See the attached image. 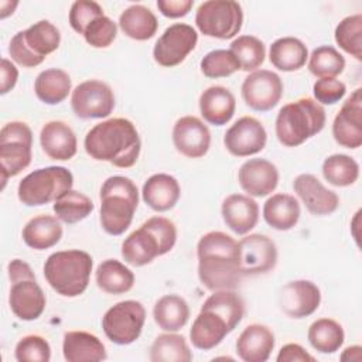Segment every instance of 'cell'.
<instances>
[{"label": "cell", "instance_id": "obj_1", "mask_svg": "<svg viewBox=\"0 0 362 362\" xmlns=\"http://www.w3.org/2000/svg\"><path fill=\"white\" fill-rule=\"evenodd\" d=\"M198 279L211 290H235L240 279L239 246L228 233L211 230L202 235L197 243Z\"/></svg>", "mask_w": 362, "mask_h": 362}, {"label": "cell", "instance_id": "obj_2", "mask_svg": "<svg viewBox=\"0 0 362 362\" xmlns=\"http://www.w3.org/2000/svg\"><path fill=\"white\" fill-rule=\"evenodd\" d=\"M83 147L96 161H107L117 168L133 167L140 156L141 140L134 123L112 117L95 124L85 136Z\"/></svg>", "mask_w": 362, "mask_h": 362}, {"label": "cell", "instance_id": "obj_3", "mask_svg": "<svg viewBox=\"0 0 362 362\" xmlns=\"http://www.w3.org/2000/svg\"><path fill=\"white\" fill-rule=\"evenodd\" d=\"M177 242V228L164 216L144 221L122 243V257L126 263L141 267L156 257L168 253Z\"/></svg>", "mask_w": 362, "mask_h": 362}, {"label": "cell", "instance_id": "obj_4", "mask_svg": "<svg viewBox=\"0 0 362 362\" xmlns=\"http://www.w3.org/2000/svg\"><path fill=\"white\" fill-rule=\"evenodd\" d=\"M100 226L112 236H119L132 225L139 206L137 185L127 177L112 175L100 187Z\"/></svg>", "mask_w": 362, "mask_h": 362}, {"label": "cell", "instance_id": "obj_5", "mask_svg": "<svg viewBox=\"0 0 362 362\" xmlns=\"http://www.w3.org/2000/svg\"><path fill=\"white\" fill-rule=\"evenodd\" d=\"M92 266L93 259L85 250H59L47 257L44 277L54 291L72 298L88 288Z\"/></svg>", "mask_w": 362, "mask_h": 362}, {"label": "cell", "instance_id": "obj_6", "mask_svg": "<svg viewBox=\"0 0 362 362\" xmlns=\"http://www.w3.org/2000/svg\"><path fill=\"white\" fill-rule=\"evenodd\" d=\"M325 120L322 105L311 98H300L279 110L274 126L277 140L286 147H297L318 134Z\"/></svg>", "mask_w": 362, "mask_h": 362}, {"label": "cell", "instance_id": "obj_7", "mask_svg": "<svg viewBox=\"0 0 362 362\" xmlns=\"http://www.w3.org/2000/svg\"><path fill=\"white\" fill-rule=\"evenodd\" d=\"M7 272L11 281L8 293L11 313L23 321H34L41 317L47 298L30 264L21 259H14L8 263Z\"/></svg>", "mask_w": 362, "mask_h": 362}, {"label": "cell", "instance_id": "obj_8", "mask_svg": "<svg viewBox=\"0 0 362 362\" xmlns=\"http://www.w3.org/2000/svg\"><path fill=\"white\" fill-rule=\"evenodd\" d=\"M59 30L48 20H40L27 30L14 34L8 44L11 59L24 66L34 68L45 59V57L59 47Z\"/></svg>", "mask_w": 362, "mask_h": 362}, {"label": "cell", "instance_id": "obj_9", "mask_svg": "<svg viewBox=\"0 0 362 362\" xmlns=\"http://www.w3.org/2000/svg\"><path fill=\"white\" fill-rule=\"evenodd\" d=\"M72 185L74 175L68 168L49 165L27 174L18 182L17 197L27 206H41L55 201Z\"/></svg>", "mask_w": 362, "mask_h": 362}, {"label": "cell", "instance_id": "obj_10", "mask_svg": "<svg viewBox=\"0 0 362 362\" xmlns=\"http://www.w3.org/2000/svg\"><path fill=\"white\" fill-rule=\"evenodd\" d=\"M33 132L24 122L13 120L0 130V167L1 188L10 177L18 175L31 163Z\"/></svg>", "mask_w": 362, "mask_h": 362}, {"label": "cell", "instance_id": "obj_11", "mask_svg": "<svg viewBox=\"0 0 362 362\" xmlns=\"http://www.w3.org/2000/svg\"><path fill=\"white\" fill-rule=\"evenodd\" d=\"M195 24L201 34L218 38H233L242 28L243 10L233 0H208L198 6Z\"/></svg>", "mask_w": 362, "mask_h": 362}, {"label": "cell", "instance_id": "obj_12", "mask_svg": "<svg viewBox=\"0 0 362 362\" xmlns=\"http://www.w3.org/2000/svg\"><path fill=\"white\" fill-rule=\"evenodd\" d=\"M144 322L146 308L136 300L119 301L102 317L103 332L116 345H130L139 339Z\"/></svg>", "mask_w": 362, "mask_h": 362}, {"label": "cell", "instance_id": "obj_13", "mask_svg": "<svg viewBox=\"0 0 362 362\" xmlns=\"http://www.w3.org/2000/svg\"><path fill=\"white\" fill-rule=\"evenodd\" d=\"M71 107L75 116L83 120L107 117L115 109L113 90L102 81H83L72 90Z\"/></svg>", "mask_w": 362, "mask_h": 362}, {"label": "cell", "instance_id": "obj_14", "mask_svg": "<svg viewBox=\"0 0 362 362\" xmlns=\"http://www.w3.org/2000/svg\"><path fill=\"white\" fill-rule=\"evenodd\" d=\"M197 42L198 33L194 27L184 23H175L167 27L156 41L153 58L164 68L177 66L195 49Z\"/></svg>", "mask_w": 362, "mask_h": 362}, {"label": "cell", "instance_id": "obj_15", "mask_svg": "<svg viewBox=\"0 0 362 362\" xmlns=\"http://www.w3.org/2000/svg\"><path fill=\"white\" fill-rule=\"evenodd\" d=\"M281 78L269 69H256L242 82L240 93L245 103L256 112L272 110L283 96Z\"/></svg>", "mask_w": 362, "mask_h": 362}, {"label": "cell", "instance_id": "obj_16", "mask_svg": "<svg viewBox=\"0 0 362 362\" xmlns=\"http://www.w3.org/2000/svg\"><path fill=\"white\" fill-rule=\"evenodd\" d=\"M242 276H257L272 272L277 264V246L266 235L252 233L238 242Z\"/></svg>", "mask_w": 362, "mask_h": 362}, {"label": "cell", "instance_id": "obj_17", "mask_svg": "<svg viewBox=\"0 0 362 362\" xmlns=\"http://www.w3.org/2000/svg\"><path fill=\"white\" fill-rule=\"evenodd\" d=\"M267 141L264 126L253 116H242L225 133L223 144L235 157H249L260 153Z\"/></svg>", "mask_w": 362, "mask_h": 362}, {"label": "cell", "instance_id": "obj_18", "mask_svg": "<svg viewBox=\"0 0 362 362\" xmlns=\"http://www.w3.org/2000/svg\"><path fill=\"white\" fill-rule=\"evenodd\" d=\"M277 301L280 310L287 317L301 320L318 310L321 291L318 286L310 280H294L280 288Z\"/></svg>", "mask_w": 362, "mask_h": 362}, {"label": "cell", "instance_id": "obj_19", "mask_svg": "<svg viewBox=\"0 0 362 362\" xmlns=\"http://www.w3.org/2000/svg\"><path fill=\"white\" fill-rule=\"evenodd\" d=\"M334 140L345 148L362 144V89H355L342 103L332 122Z\"/></svg>", "mask_w": 362, "mask_h": 362}, {"label": "cell", "instance_id": "obj_20", "mask_svg": "<svg viewBox=\"0 0 362 362\" xmlns=\"http://www.w3.org/2000/svg\"><path fill=\"white\" fill-rule=\"evenodd\" d=\"M173 143L180 154L188 158H199L209 150L211 132L201 119L182 116L174 123Z\"/></svg>", "mask_w": 362, "mask_h": 362}, {"label": "cell", "instance_id": "obj_21", "mask_svg": "<svg viewBox=\"0 0 362 362\" xmlns=\"http://www.w3.org/2000/svg\"><path fill=\"white\" fill-rule=\"evenodd\" d=\"M294 192L298 195L307 211L315 216L334 214L339 206V198L335 191L328 189L315 175L304 173L293 181Z\"/></svg>", "mask_w": 362, "mask_h": 362}, {"label": "cell", "instance_id": "obj_22", "mask_svg": "<svg viewBox=\"0 0 362 362\" xmlns=\"http://www.w3.org/2000/svg\"><path fill=\"white\" fill-rule=\"evenodd\" d=\"M238 181L249 197H266L279 184V170L269 160L250 158L240 165Z\"/></svg>", "mask_w": 362, "mask_h": 362}, {"label": "cell", "instance_id": "obj_23", "mask_svg": "<svg viewBox=\"0 0 362 362\" xmlns=\"http://www.w3.org/2000/svg\"><path fill=\"white\" fill-rule=\"evenodd\" d=\"M233 329L228 321L214 310L201 307L189 329V339L197 349L209 351L218 346Z\"/></svg>", "mask_w": 362, "mask_h": 362}, {"label": "cell", "instance_id": "obj_24", "mask_svg": "<svg viewBox=\"0 0 362 362\" xmlns=\"http://www.w3.org/2000/svg\"><path fill=\"white\" fill-rule=\"evenodd\" d=\"M221 214L223 222L232 232L236 235H246L257 225L259 205L249 195L230 194L223 199Z\"/></svg>", "mask_w": 362, "mask_h": 362}, {"label": "cell", "instance_id": "obj_25", "mask_svg": "<svg viewBox=\"0 0 362 362\" xmlns=\"http://www.w3.org/2000/svg\"><path fill=\"white\" fill-rule=\"evenodd\" d=\"M40 143L42 151L58 161L71 160L78 150V141L74 130L65 122H47L40 132Z\"/></svg>", "mask_w": 362, "mask_h": 362}, {"label": "cell", "instance_id": "obj_26", "mask_svg": "<svg viewBox=\"0 0 362 362\" xmlns=\"http://www.w3.org/2000/svg\"><path fill=\"white\" fill-rule=\"evenodd\" d=\"M274 349V334L263 324L247 325L236 341V354L245 362H266Z\"/></svg>", "mask_w": 362, "mask_h": 362}, {"label": "cell", "instance_id": "obj_27", "mask_svg": "<svg viewBox=\"0 0 362 362\" xmlns=\"http://www.w3.org/2000/svg\"><path fill=\"white\" fill-rule=\"evenodd\" d=\"M181 195V188L175 177L158 173L150 175L141 188L143 201L156 212H165L175 206Z\"/></svg>", "mask_w": 362, "mask_h": 362}, {"label": "cell", "instance_id": "obj_28", "mask_svg": "<svg viewBox=\"0 0 362 362\" xmlns=\"http://www.w3.org/2000/svg\"><path fill=\"white\" fill-rule=\"evenodd\" d=\"M235 95L225 86L214 85L199 96V112L205 122L214 126L226 124L235 115Z\"/></svg>", "mask_w": 362, "mask_h": 362}, {"label": "cell", "instance_id": "obj_29", "mask_svg": "<svg viewBox=\"0 0 362 362\" xmlns=\"http://www.w3.org/2000/svg\"><path fill=\"white\" fill-rule=\"evenodd\" d=\"M64 359L68 362H99L106 359L103 342L86 331H68L62 341Z\"/></svg>", "mask_w": 362, "mask_h": 362}, {"label": "cell", "instance_id": "obj_30", "mask_svg": "<svg viewBox=\"0 0 362 362\" xmlns=\"http://www.w3.org/2000/svg\"><path fill=\"white\" fill-rule=\"evenodd\" d=\"M301 215L297 198L290 194H274L263 205V218L276 230L293 229Z\"/></svg>", "mask_w": 362, "mask_h": 362}, {"label": "cell", "instance_id": "obj_31", "mask_svg": "<svg viewBox=\"0 0 362 362\" xmlns=\"http://www.w3.org/2000/svg\"><path fill=\"white\" fill-rule=\"evenodd\" d=\"M24 243L34 250H45L55 246L62 238V226L57 216L38 215L23 228Z\"/></svg>", "mask_w": 362, "mask_h": 362}, {"label": "cell", "instance_id": "obj_32", "mask_svg": "<svg viewBox=\"0 0 362 362\" xmlns=\"http://www.w3.org/2000/svg\"><path fill=\"white\" fill-rule=\"evenodd\" d=\"M119 27L124 35L136 41H147L154 37L158 21L154 13L143 4H132L119 17Z\"/></svg>", "mask_w": 362, "mask_h": 362}, {"label": "cell", "instance_id": "obj_33", "mask_svg": "<svg viewBox=\"0 0 362 362\" xmlns=\"http://www.w3.org/2000/svg\"><path fill=\"white\" fill-rule=\"evenodd\" d=\"M308 49L305 44L296 37L277 38L269 49V59L274 68L283 72L298 71L305 65Z\"/></svg>", "mask_w": 362, "mask_h": 362}, {"label": "cell", "instance_id": "obj_34", "mask_svg": "<svg viewBox=\"0 0 362 362\" xmlns=\"http://www.w3.org/2000/svg\"><path fill=\"white\" fill-rule=\"evenodd\" d=\"M153 318L163 331L177 332L184 328L189 320L188 303L177 294L163 296L154 304Z\"/></svg>", "mask_w": 362, "mask_h": 362}, {"label": "cell", "instance_id": "obj_35", "mask_svg": "<svg viewBox=\"0 0 362 362\" xmlns=\"http://www.w3.org/2000/svg\"><path fill=\"white\" fill-rule=\"evenodd\" d=\"M95 280L102 291L113 296L124 294L134 286L133 272L116 259L103 260L96 267Z\"/></svg>", "mask_w": 362, "mask_h": 362}, {"label": "cell", "instance_id": "obj_36", "mask_svg": "<svg viewBox=\"0 0 362 362\" xmlns=\"http://www.w3.org/2000/svg\"><path fill=\"white\" fill-rule=\"evenodd\" d=\"M71 86L72 81L68 72L59 68H48L37 75L34 92L42 103L58 105L68 98Z\"/></svg>", "mask_w": 362, "mask_h": 362}, {"label": "cell", "instance_id": "obj_37", "mask_svg": "<svg viewBox=\"0 0 362 362\" xmlns=\"http://www.w3.org/2000/svg\"><path fill=\"white\" fill-rule=\"evenodd\" d=\"M307 338L315 351L321 354H334L342 346L345 332L338 321L332 318H318L310 325Z\"/></svg>", "mask_w": 362, "mask_h": 362}, {"label": "cell", "instance_id": "obj_38", "mask_svg": "<svg viewBox=\"0 0 362 362\" xmlns=\"http://www.w3.org/2000/svg\"><path fill=\"white\" fill-rule=\"evenodd\" d=\"M93 208L95 205L88 195L72 188L59 195L52 205L57 218L68 225L83 221L92 214Z\"/></svg>", "mask_w": 362, "mask_h": 362}, {"label": "cell", "instance_id": "obj_39", "mask_svg": "<svg viewBox=\"0 0 362 362\" xmlns=\"http://www.w3.org/2000/svg\"><path fill=\"white\" fill-rule=\"evenodd\" d=\"M192 354L185 338L175 332L160 334L150 346L151 362H189Z\"/></svg>", "mask_w": 362, "mask_h": 362}, {"label": "cell", "instance_id": "obj_40", "mask_svg": "<svg viewBox=\"0 0 362 362\" xmlns=\"http://www.w3.org/2000/svg\"><path fill=\"white\" fill-rule=\"evenodd\" d=\"M322 175L334 187H349L359 177V164L346 154H331L322 163Z\"/></svg>", "mask_w": 362, "mask_h": 362}, {"label": "cell", "instance_id": "obj_41", "mask_svg": "<svg viewBox=\"0 0 362 362\" xmlns=\"http://www.w3.org/2000/svg\"><path fill=\"white\" fill-rule=\"evenodd\" d=\"M201 307L214 310L222 315L232 329L236 328L245 315V303L242 297L233 290L214 291V294H211Z\"/></svg>", "mask_w": 362, "mask_h": 362}, {"label": "cell", "instance_id": "obj_42", "mask_svg": "<svg viewBox=\"0 0 362 362\" xmlns=\"http://www.w3.org/2000/svg\"><path fill=\"white\" fill-rule=\"evenodd\" d=\"M345 69V58L332 45H320L313 49L308 71L318 78H335Z\"/></svg>", "mask_w": 362, "mask_h": 362}, {"label": "cell", "instance_id": "obj_43", "mask_svg": "<svg viewBox=\"0 0 362 362\" xmlns=\"http://www.w3.org/2000/svg\"><path fill=\"white\" fill-rule=\"evenodd\" d=\"M230 51L238 58L242 71H256L264 62L266 45L255 35H239L230 42Z\"/></svg>", "mask_w": 362, "mask_h": 362}, {"label": "cell", "instance_id": "obj_44", "mask_svg": "<svg viewBox=\"0 0 362 362\" xmlns=\"http://www.w3.org/2000/svg\"><path fill=\"white\" fill-rule=\"evenodd\" d=\"M335 42L342 51L362 59V14H352L342 18L335 27Z\"/></svg>", "mask_w": 362, "mask_h": 362}, {"label": "cell", "instance_id": "obj_45", "mask_svg": "<svg viewBox=\"0 0 362 362\" xmlns=\"http://www.w3.org/2000/svg\"><path fill=\"white\" fill-rule=\"evenodd\" d=\"M199 68L206 78L218 79L230 76L239 71L240 64L230 49H214L201 59Z\"/></svg>", "mask_w": 362, "mask_h": 362}, {"label": "cell", "instance_id": "obj_46", "mask_svg": "<svg viewBox=\"0 0 362 362\" xmlns=\"http://www.w3.org/2000/svg\"><path fill=\"white\" fill-rule=\"evenodd\" d=\"M14 356L18 362H48L51 359V346L41 335H25L17 342Z\"/></svg>", "mask_w": 362, "mask_h": 362}, {"label": "cell", "instance_id": "obj_47", "mask_svg": "<svg viewBox=\"0 0 362 362\" xmlns=\"http://www.w3.org/2000/svg\"><path fill=\"white\" fill-rule=\"evenodd\" d=\"M82 35L90 47L107 48L117 35V25L107 16H100L86 27Z\"/></svg>", "mask_w": 362, "mask_h": 362}, {"label": "cell", "instance_id": "obj_48", "mask_svg": "<svg viewBox=\"0 0 362 362\" xmlns=\"http://www.w3.org/2000/svg\"><path fill=\"white\" fill-rule=\"evenodd\" d=\"M100 16H105V14L99 3L92 0H76L72 3L69 8L68 20L72 30L82 35L86 27Z\"/></svg>", "mask_w": 362, "mask_h": 362}, {"label": "cell", "instance_id": "obj_49", "mask_svg": "<svg viewBox=\"0 0 362 362\" xmlns=\"http://www.w3.org/2000/svg\"><path fill=\"white\" fill-rule=\"evenodd\" d=\"M314 100L320 105H334L346 93V85L337 78H320L313 85Z\"/></svg>", "mask_w": 362, "mask_h": 362}, {"label": "cell", "instance_id": "obj_50", "mask_svg": "<svg viewBox=\"0 0 362 362\" xmlns=\"http://www.w3.org/2000/svg\"><path fill=\"white\" fill-rule=\"evenodd\" d=\"M194 0H157V8L164 17L180 18L189 13Z\"/></svg>", "mask_w": 362, "mask_h": 362}, {"label": "cell", "instance_id": "obj_51", "mask_svg": "<svg viewBox=\"0 0 362 362\" xmlns=\"http://www.w3.org/2000/svg\"><path fill=\"white\" fill-rule=\"evenodd\" d=\"M277 362H314L315 358L310 355L300 344H286L280 348Z\"/></svg>", "mask_w": 362, "mask_h": 362}, {"label": "cell", "instance_id": "obj_52", "mask_svg": "<svg viewBox=\"0 0 362 362\" xmlns=\"http://www.w3.org/2000/svg\"><path fill=\"white\" fill-rule=\"evenodd\" d=\"M18 79V69L16 68V65L7 59L3 58L1 59V85H0V93L6 95L8 93L17 83Z\"/></svg>", "mask_w": 362, "mask_h": 362}, {"label": "cell", "instance_id": "obj_53", "mask_svg": "<svg viewBox=\"0 0 362 362\" xmlns=\"http://www.w3.org/2000/svg\"><path fill=\"white\" fill-rule=\"evenodd\" d=\"M361 352H362V348L359 345H352V346H348L344 349V352L341 354V359L342 361H361Z\"/></svg>", "mask_w": 362, "mask_h": 362}]
</instances>
